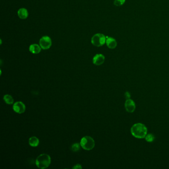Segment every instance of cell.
<instances>
[{"label": "cell", "mask_w": 169, "mask_h": 169, "mask_svg": "<svg viewBox=\"0 0 169 169\" xmlns=\"http://www.w3.org/2000/svg\"><path fill=\"white\" fill-rule=\"evenodd\" d=\"M82 169V167L81 165L80 164H77L75 165V166L73 167V169Z\"/></svg>", "instance_id": "ac0fdd59"}, {"label": "cell", "mask_w": 169, "mask_h": 169, "mask_svg": "<svg viewBox=\"0 0 169 169\" xmlns=\"http://www.w3.org/2000/svg\"><path fill=\"white\" fill-rule=\"evenodd\" d=\"M80 143L81 147L83 149L88 151L93 149L95 144L94 140L89 136H86L82 137Z\"/></svg>", "instance_id": "3957f363"}, {"label": "cell", "mask_w": 169, "mask_h": 169, "mask_svg": "<svg viewBox=\"0 0 169 169\" xmlns=\"http://www.w3.org/2000/svg\"><path fill=\"white\" fill-rule=\"evenodd\" d=\"M52 40L48 36L42 37L40 39L39 45L43 50L49 49L52 46Z\"/></svg>", "instance_id": "5b68a950"}, {"label": "cell", "mask_w": 169, "mask_h": 169, "mask_svg": "<svg viewBox=\"0 0 169 169\" xmlns=\"http://www.w3.org/2000/svg\"><path fill=\"white\" fill-rule=\"evenodd\" d=\"M106 44L109 49H115L117 46V42L116 39L111 37L106 36Z\"/></svg>", "instance_id": "9c48e42d"}, {"label": "cell", "mask_w": 169, "mask_h": 169, "mask_svg": "<svg viewBox=\"0 0 169 169\" xmlns=\"http://www.w3.org/2000/svg\"><path fill=\"white\" fill-rule=\"evenodd\" d=\"M14 111L17 114H22L25 112L26 109V107L25 104L21 101H17L14 104L12 107Z\"/></svg>", "instance_id": "8992f818"}, {"label": "cell", "mask_w": 169, "mask_h": 169, "mask_svg": "<svg viewBox=\"0 0 169 169\" xmlns=\"http://www.w3.org/2000/svg\"><path fill=\"white\" fill-rule=\"evenodd\" d=\"M125 2V0H115L114 4L116 6L120 7L123 6Z\"/></svg>", "instance_id": "2e32d148"}, {"label": "cell", "mask_w": 169, "mask_h": 169, "mask_svg": "<svg viewBox=\"0 0 169 169\" xmlns=\"http://www.w3.org/2000/svg\"><path fill=\"white\" fill-rule=\"evenodd\" d=\"M51 163L50 156L47 154H42L38 156L35 162L37 167L41 169L47 168L50 165Z\"/></svg>", "instance_id": "7a4b0ae2"}, {"label": "cell", "mask_w": 169, "mask_h": 169, "mask_svg": "<svg viewBox=\"0 0 169 169\" xmlns=\"http://www.w3.org/2000/svg\"><path fill=\"white\" fill-rule=\"evenodd\" d=\"M4 100L5 103L9 105L14 103V100L12 96L9 94H6L4 96Z\"/></svg>", "instance_id": "4fadbf2b"}, {"label": "cell", "mask_w": 169, "mask_h": 169, "mask_svg": "<svg viewBox=\"0 0 169 169\" xmlns=\"http://www.w3.org/2000/svg\"><path fill=\"white\" fill-rule=\"evenodd\" d=\"M106 36L103 34L97 33L93 35L91 38V43L96 47L103 46L106 43Z\"/></svg>", "instance_id": "277c9868"}, {"label": "cell", "mask_w": 169, "mask_h": 169, "mask_svg": "<svg viewBox=\"0 0 169 169\" xmlns=\"http://www.w3.org/2000/svg\"><path fill=\"white\" fill-rule=\"evenodd\" d=\"M147 128L142 123H135L131 126V133L136 139H145L147 134Z\"/></svg>", "instance_id": "6da1fadb"}, {"label": "cell", "mask_w": 169, "mask_h": 169, "mask_svg": "<svg viewBox=\"0 0 169 169\" xmlns=\"http://www.w3.org/2000/svg\"><path fill=\"white\" fill-rule=\"evenodd\" d=\"M81 147V143H75L72 145L71 146V150L73 152H77L80 150Z\"/></svg>", "instance_id": "5bb4252c"}, {"label": "cell", "mask_w": 169, "mask_h": 169, "mask_svg": "<svg viewBox=\"0 0 169 169\" xmlns=\"http://www.w3.org/2000/svg\"><path fill=\"white\" fill-rule=\"evenodd\" d=\"M145 139L146 141L148 142H152L155 140V136L152 133H149V134H147Z\"/></svg>", "instance_id": "9a60e30c"}, {"label": "cell", "mask_w": 169, "mask_h": 169, "mask_svg": "<svg viewBox=\"0 0 169 169\" xmlns=\"http://www.w3.org/2000/svg\"><path fill=\"white\" fill-rule=\"evenodd\" d=\"M29 144L32 147H37L39 144V140L36 136H32L29 139Z\"/></svg>", "instance_id": "7c38bea8"}, {"label": "cell", "mask_w": 169, "mask_h": 169, "mask_svg": "<svg viewBox=\"0 0 169 169\" xmlns=\"http://www.w3.org/2000/svg\"><path fill=\"white\" fill-rule=\"evenodd\" d=\"M41 49L42 48L39 45L33 44L31 45L30 46H29V50L31 53L37 54L40 53Z\"/></svg>", "instance_id": "30bf717a"}, {"label": "cell", "mask_w": 169, "mask_h": 169, "mask_svg": "<svg viewBox=\"0 0 169 169\" xmlns=\"http://www.w3.org/2000/svg\"><path fill=\"white\" fill-rule=\"evenodd\" d=\"M17 15L22 20H25L28 18V10L25 8H21L18 9Z\"/></svg>", "instance_id": "8fae6325"}, {"label": "cell", "mask_w": 169, "mask_h": 169, "mask_svg": "<svg viewBox=\"0 0 169 169\" xmlns=\"http://www.w3.org/2000/svg\"><path fill=\"white\" fill-rule=\"evenodd\" d=\"M125 107L126 111L128 113H133L136 109V105L134 101L132 99H126L125 102Z\"/></svg>", "instance_id": "52a82bcc"}, {"label": "cell", "mask_w": 169, "mask_h": 169, "mask_svg": "<svg viewBox=\"0 0 169 169\" xmlns=\"http://www.w3.org/2000/svg\"><path fill=\"white\" fill-rule=\"evenodd\" d=\"M125 96L126 99H130V98L131 97V94H130L129 92L126 91V92L125 93Z\"/></svg>", "instance_id": "e0dca14e"}, {"label": "cell", "mask_w": 169, "mask_h": 169, "mask_svg": "<svg viewBox=\"0 0 169 169\" xmlns=\"http://www.w3.org/2000/svg\"><path fill=\"white\" fill-rule=\"evenodd\" d=\"M105 56L101 54L95 55L93 58V63L96 66H100L103 64L105 61Z\"/></svg>", "instance_id": "ba28073f"}]
</instances>
